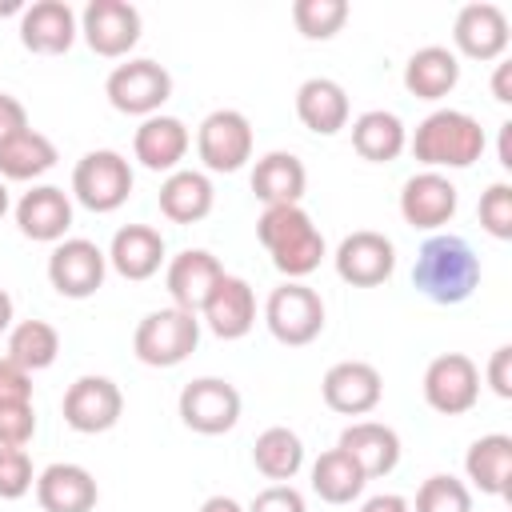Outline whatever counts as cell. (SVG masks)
Here are the masks:
<instances>
[{"instance_id":"1","label":"cell","mask_w":512,"mask_h":512,"mask_svg":"<svg viewBox=\"0 0 512 512\" xmlns=\"http://www.w3.org/2000/svg\"><path fill=\"white\" fill-rule=\"evenodd\" d=\"M412 288L432 304H464L480 288V256L456 232H436L420 244L412 264Z\"/></svg>"},{"instance_id":"2","label":"cell","mask_w":512,"mask_h":512,"mask_svg":"<svg viewBox=\"0 0 512 512\" xmlns=\"http://www.w3.org/2000/svg\"><path fill=\"white\" fill-rule=\"evenodd\" d=\"M408 148L412 156L428 168V172H444V168H472L484 148H488V136L480 128V120L472 112H460V108H436L428 112L416 132L408 136Z\"/></svg>"},{"instance_id":"3","label":"cell","mask_w":512,"mask_h":512,"mask_svg":"<svg viewBox=\"0 0 512 512\" xmlns=\"http://www.w3.org/2000/svg\"><path fill=\"white\" fill-rule=\"evenodd\" d=\"M256 236H260L264 252L272 256V268L288 280L312 276L324 260V236L300 204L264 208L260 220H256Z\"/></svg>"},{"instance_id":"4","label":"cell","mask_w":512,"mask_h":512,"mask_svg":"<svg viewBox=\"0 0 512 512\" xmlns=\"http://www.w3.org/2000/svg\"><path fill=\"white\" fill-rule=\"evenodd\" d=\"M200 344V316L184 308H156L132 332V352L148 368H176Z\"/></svg>"},{"instance_id":"5","label":"cell","mask_w":512,"mask_h":512,"mask_svg":"<svg viewBox=\"0 0 512 512\" xmlns=\"http://www.w3.org/2000/svg\"><path fill=\"white\" fill-rule=\"evenodd\" d=\"M72 196L96 216H108L132 196V164L116 148H92L72 168Z\"/></svg>"},{"instance_id":"6","label":"cell","mask_w":512,"mask_h":512,"mask_svg":"<svg viewBox=\"0 0 512 512\" xmlns=\"http://www.w3.org/2000/svg\"><path fill=\"white\" fill-rule=\"evenodd\" d=\"M264 324L280 344L304 348L324 332V300L304 280H284L264 300Z\"/></svg>"},{"instance_id":"7","label":"cell","mask_w":512,"mask_h":512,"mask_svg":"<svg viewBox=\"0 0 512 512\" xmlns=\"http://www.w3.org/2000/svg\"><path fill=\"white\" fill-rule=\"evenodd\" d=\"M104 96H108V104H112L116 112L148 120V116H156V112L164 108V100L172 96V76H168L164 64H156V60H148V56H136V60H124V64H116V68L108 72Z\"/></svg>"},{"instance_id":"8","label":"cell","mask_w":512,"mask_h":512,"mask_svg":"<svg viewBox=\"0 0 512 512\" xmlns=\"http://www.w3.org/2000/svg\"><path fill=\"white\" fill-rule=\"evenodd\" d=\"M424 404L440 416H464L480 400V368L464 352H440L424 368Z\"/></svg>"},{"instance_id":"9","label":"cell","mask_w":512,"mask_h":512,"mask_svg":"<svg viewBox=\"0 0 512 512\" xmlns=\"http://www.w3.org/2000/svg\"><path fill=\"white\" fill-rule=\"evenodd\" d=\"M176 412H180L184 428H192L200 436H224L240 420V392H236V384H228L220 376H196L180 388Z\"/></svg>"},{"instance_id":"10","label":"cell","mask_w":512,"mask_h":512,"mask_svg":"<svg viewBox=\"0 0 512 512\" xmlns=\"http://www.w3.org/2000/svg\"><path fill=\"white\" fill-rule=\"evenodd\" d=\"M196 156L208 172H240L252 160V124L236 108H216L196 128Z\"/></svg>"},{"instance_id":"11","label":"cell","mask_w":512,"mask_h":512,"mask_svg":"<svg viewBox=\"0 0 512 512\" xmlns=\"http://www.w3.org/2000/svg\"><path fill=\"white\" fill-rule=\"evenodd\" d=\"M108 276V256L100 244L84 240V236H64L60 244H52L48 256V284L68 296V300H88L100 292Z\"/></svg>"},{"instance_id":"12","label":"cell","mask_w":512,"mask_h":512,"mask_svg":"<svg viewBox=\"0 0 512 512\" xmlns=\"http://www.w3.org/2000/svg\"><path fill=\"white\" fill-rule=\"evenodd\" d=\"M80 36L96 56L120 60L140 40V8L128 0H88L80 12Z\"/></svg>"},{"instance_id":"13","label":"cell","mask_w":512,"mask_h":512,"mask_svg":"<svg viewBox=\"0 0 512 512\" xmlns=\"http://www.w3.org/2000/svg\"><path fill=\"white\" fill-rule=\"evenodd\" d=\"M124 392L108 376H76L64 392V424L80 436H96L120 424Z\"/></svg>"},{"instance_id":"14","label":"cell","mask_w":512,"mask_h":512,"mask_svg":"<svg viewBox=\"0 0 512 512\" xmlns=\"http://www.w3.org/2000/svg\"><path fill=\"white\" fill-rule=\"evenodd\" d=\"M332 264H336V276L344 284H352V288H376V284H384L396 272V244L384 232L360 228V232H348L336 244Z\"/></svg>"},{"instance_id":"15","label":"cell","mask_w":512,"mask_h":512,"mask_svg":"<svg viewBox=\"0 0 512 512\" xmlns=\"http://www.w3.org/2000/svg\"><path fill=\"white\" fill-rule=\"evenodd\" d=\"M452 44H456V56H468V60H480V64H492L508 52V16L500 4H488V0H476V4H464L452 20Z\"/></svg>"},{"instance_id":"16","label":"cell","mask_w":512,"mask_h":512,"mask_svg":"<svg viewBox=\"0 0 512 512\" xmlns=\"http://www.w3.org/2000/svg\"><path fill=\"white\" fill-rule=\"evenodd\" d=\"M456 184L444 176V172H416L404 180L400 188V216L408 228H420V232H436L444 228L452 216H456Z\"/></svg>"},{"instance_id":"17","label":"cell","mask_w":512,"mask_h":512,"mask_svg":"<svg viewBox=\"0 0 512 512\" xmlns=\"http://www.w3.org/2000/svg\"><path fill=\"white\" fill-rule=\"evenodd\" d=\"M324 404L340 416H368L380 396H384V380L368 360H340L324 372L320 380Z\"/></svg>"},{"instance_id":"18","label":"cell","mask_w":512,"mask_h":512,"mask_svg":"<svg viewBox=\"0 0 512 512\" xmlns=\"http://www.w3.org/2000/svg\"><path fill=\"white\" fill-rule=\"evenodd\" d=\"M80 36V20L64 0H36L20 12V44L36 56H64Z\"/></svg>"},{"instance_id":"19","label":"cell","mask_w":512,"mask_h":512,"mask_svg":"<svg viewBox=\"0 0 512 512\" xmlns=\"http://www.w3.org/2000/svg\"><path fill=\"white\" fill-rule=\"evenodd\" d=\"M12 212H16L20 236L36 244H60L64 232L72 228V196L56 184H32Z\"/></svg>"},{"instance_id":"20","label":"cell","mask_w":512,"mask_h":512,"mask_svg":"<svg viewBox=\"0 0 512 512\" xmlns=\"http://www.w3.org/2000/svg\"><path fill=\"white\" fill-rule=\"evenodd\" d=\"M200 324H208V332L220 336V340H240V336H248L252 324H256V292H252V284H248L244 276L224 272V276L216 280L212 296H208L204 308H200Z\"/></svg>"},{"instance_id":"21","label":"cell","mask_w":512,"mask_h":512,"mask_svg":"<svg viewBox=\"0 0 512 512\" xmlns=\"http://www.w3.org/2000/svg\"><path fill=\"white\" fill-rule=\"evenodd\" d=\"M224 276V264L208 252V248H184L168 260V272H164V288L172 296V308H184V312H196L204 308V300L212 296L216 280Z\"/></svg>"},{"instance_id":"22","label":"cell","mask_w":512,"mask_h":512,"mask_svg":"<svg viewBox=\"0 0 512 512\" xmlns=\"http://www.w3.org/2000/svg\"><path fill=\"white\" fill-rule=\"evenodd\" d=\"M336 448L356 460L364 480H380L400 464V436H396V428H388L380 420H352L340 432Z\"/></svg>"},{"instance_id":"23","label":"cell","mask_w":512,"mask_h":512,"mask_svg":"<svg viewBox=\"0 0 512 512\" xmlns=\"http://www.w3.org/2000/svg\"><path fill=\"white\" fill-rule=\"evenodd\" d=\"M188 144H192L188 124H184L180 116L156 112V116L140 120V128H136V136H132V156H136L148 172H176L180 160L188 156Z\"/></svg>"},{"instance_id":"24","label":"cell","mask_w":512,"mask_h":512,"mask_svg":"<svg viewBox=\"0 0 512 512\" xmlns=\"http://www.w3.org/2000/svg\"><path fill=\"white\" fill-rule=\"evenodd\" d=\"M36 500L44 512H92L100 500V488L84 464L56 460L36 476Z\"/></svg>"},{"instance_id":"25","label":"cell","mask_w":512,"mask_h":512,"mask_svg":"<svg viewBox=\"0 0 512 512\" xmlns=\"http://www.w3.org/2000/svg\"><path fill=\"white\" fill-rule=\"evenodd\" d=\"M296 116H300V124L308 132L336 136L340 128H348V116H352V104H348L344 84L332 80V76H308L296 88Z\"/></svg>"},{"instance_id":"26","label":"cell","mask_w":512,"mask_h":512,"mask_svg":"<svg viewBox=\"0 0 512 512\" xmlns=\"http://www.w3.org/2000/svg\"><path fill=\"white\" fill-rule=\"evenodd\" d=\"M108 268L124 280H152L164 264V236L152 224H124L108 244Z\"/></svg>"},{"instance_id":"27","label":"cell","mask_w":512,"mask_h":512,"mask_svg":"<svg viewBox=\"0 0 512 512\" xmlns=\"http://www.w3.org/2000/svg\"><path fill=\"white\" fill-rule=\"evenodd\" d=\"M156 200H160L164 220H172V224H200L212 212V204H216V188H212L208 172L176 168V172L164 176Z\"/></svg>"},{"instance_id":"28","label":"cell","mask_w":512,"mask_h":512,"mask_svg":"<svg viewBox=\"0 0 512 512\" xmlns=\"http://www.w3.org/2000/svg\"><path fill=\"white\" fill-rule=\"evenodd\" d=\"M460 84V56L444 44H424L404 64V88L416 100H444Z\"/></svg>"},{"instance_id":"29","label":"cell","mask_w":512,"mask_h":512,"mask_svg":"<svg viewBox=\"0 0 512 512\" xmlns=\"http://www.w3.org/2000/svg\"><path fill=\"white\" fill-rule=\"evenodd\" d=\"M308 188V172L300 164V156L292 152H264L252 168V192L264 208H280V204H300Z\"/></svg>"},{"instance_id":"30","label":"cell","mask_w":512,"mask_h":512,"mask_svg":"<svg viewBox=\"0 0 512 512\" xmlns=\"http://www.w3.org/2000/svg\"><path fill=\"white\" fill-rule=\"evenodd\" d=\"M56 160H60L56 144L28 124L24 132H16L0 144V180L4 184H32L44 172H52Z\"/></svg>"},{"instance_id":"31","label":"cell","mask_w":512,"mask_h":512,"mask_svg":"<svg viewBox=\"0 0 512 512\" xmlns=\"http://www.w3.org/2000/svg\"><path fill=\"white\" fill-rule=\"evenodd\" d=\"M352 148L368 164H388L408 148V128L388 108H368L352 120Z\"/></svg>"},{"instance_id":"32","label":"cell","mask_w":512,"mask_h":512,"mask_svg":"<svg viewBox=\"0 0 512 512\" xmlns=\"http://www.w3.org/2000/svg\"><path fill=\"white\" fill-rule=\"evenodd\" d=\"M464 472H468L472 488H480L484 496H508V480H512V436L488 432V436L472 440L468 452H464Z\"/></svg>"},{"instance_id":"33","label":"cell","mask_w":512,"mask_h":512,"mask_svg":"<svg viewBox=\"0 0 512 512\" xmlns=\"http://www.w3.org/2000/svg\"><path fill=\"white\" fill-rule=\"evenodd\" d=\"M252 464L260 476H268L272 484H288L300 468H304V440L284 428V424H272L256 436L252 444Z\"/></svg>"},{"instance_id":"34","label":"cell","mask_w":512,"mask_h":512,"mask_svg":"<svg viewBox=\"0 0 512 512\" xmlns=\"http://www.w3.org/2000/svg\"><path fill=\"white\" fill-rule=\"evenodd\" d=\"M364 472L356 468V460L340 448H328L316 456L312 464V492L324 500V504H352L360 492H364Z\"/></svg>"},{"instance_id":"35","label":"cell","mask_w":512,"mask_h":512,"mask_svg":"<svg viewBox=\"0 0 512 512\" xmlns=\"http://www.w3.org/2000/svg\"><path fill=\"white\" fill-rule=\"evenodd\" d=\"M60 356V332L48 320H20L8 328V360H16L24 372L52 368Z\"/></svg>"},{"instance_id":"36","label":"cell","mask_w":512,"mask_h":512,"mask_svg":"<svg viewBox=\"0 0 512 512\" xmlns=\"http://www.w3.org/2000/svg\"><path fill=\"white\" fill-rule=\"evenodd\" d=\"M348 0H296L292 24L304 40H332L348 24Z\"/></svg>"},{"instance_id":"37","label":"cell","mask_w":512,"mask_h":512,"mask_svg":"<svg viewBox=\"0 0 512 512\" xmlns=\"http://www.w3.org/2000/svg\"><path fill=\"white\" fill-rule=\"evenodd\" d=\"M408 508L412 512H472V488L448 472H436L416 488V504Z\"/></svg>"},{"instance_id":"38","label":"cell","mask_w":512,"mask_h":512,"mask_svg":"<svg viewBox=\"0 0 512 512\" xmlns=\"http://www.w3.org/2000/svg\"><path fill=\"white\" fill-rule=\"evenodd\" d=\"M480 228L492 236V240H512V184L508 180H496L480 192Z\"/></svg>"},{"instance_id":"39","label":"cell","mask_w":512,"mask_h":512,"mask_svg":"<svg viewBox=\"0 0 512 512\" xmlns=\"http://www.w3.org/2000/svg\"><path fill=\"white\" fill-rule=\"evenodd\" d=\"M36 484L32 456L24 448H0V500H20Z\"/></svg>"},{"instance_id":"40","label":"cell","mask_w":512,"mask_h":512,"mask_svg":"<svg viewBox=\"0 0 512 512\" xmlns=\"http://www.w3.org/2000/svg\"><path fill=\"white\" fill-rule=\"evenodd\" d=\"M36 436L32 404H0V448H24Z\"/></svg>"},{"instance_id":"41","label":"cell","mask_w":512,"mask_h":512,"mask_svg":"<svg viewBox=\"0 0 512 512\" xmlns=\"http://www.w3.org/2000/svg\"><path fill=\"white\" fill-rule=\"evenodd\" d=\"M244 512H308V504L292 484H268L264 492L252 496V504Z\"/></svg>"},{"instance_id":"42","label":"cell","mask_w":512,"mask_h":512,"mask_svg":"<svg viewBox=\"0 0 512 512\" xmlns=\"http://www.w3.org/2000/svg\"><path fill=\"white\" fill-rule=\"evenodd\" d=\"M0 404H32V372L0 356Z\"/></svg>"},{"instance_id":"43","label":"cell","mask_w":512,"mask_h":512,"mask_svg":"<svg viewBox=\"0 0 512 512\" xmlns=\"http://www.w3.org/2000/svg\"><path fill=\"white\" fill-rule=\"evenodd\" d=\"M484 380H488V388H492L500 400H512V344H500V348L488 356Z\"/></svg>"},{"instance_id":"44","label":"cell","mask_w":512,"mask_h":512,"mask_svg":"<svg viewBox=\"0 0 512 512\" xmlns=\"http://www.w3.org/2000/svg\"><path fill=\"white\" fill-rule=\"evenodd\" d=\"M24 128H28V108H24L12 92H0V144H4L8 136L24 132Z\"/></svg>"},{"instance_id":"45","label":"cell","mask_w":512,"mask_h":512,"mask_svg":"<svg viewBox=\"0 0 512 512\" xmlns=\"http://www.w3.org/2000/svg\"><path fill=\"white\" fill-rule=\"evenodd\" d=\"M360 512H412V508H408L404 496H396V492H380V496H368V500L360 504Z\"/></svg>"},{"instance_id":"46","label":"cell","mask_w":512,"mask_h":512,"mask_svg":"<svg viewBox=\"0 0 512 512\" xmlns=\"http://www.w3.org/2000/svg\"><path fill=\"white\" fill-rule=\"evenodd\" d=\"M492 96H496L500 104H512V64H508V60H500V64H496V76H492Z\"/></svg>"},{"instance_id":"47","label":"cell","mask_w":512,"mask_h":512,"mask_svg":"<svg viewBox=\"0 0 512 512\" xmlns=\"http://www.w3.org/2000/svg\"><path fill=\"white\" fill-rule=\"evenodd\" d=\"M200 512H244V504L240 500H232V496H208L204 504H200Z\"/></svg>"},{"instance_id":"48","label":"cell","mask_w":512,"mask_h":512,"mask_svg":"<svg viewBox=\"0 0 512 512\" xmlns=\"http://www.w3.org/2000/svg\"><path fill=\"white\" fill-rule=\"evenodd\" d=\"M500 168H512V120L500 124Z\"/></svg>"},{"instance_id":"49","label":"cell","mask_w":512,"mask_h":512,"mask_svg":"<svg viewBox=\"0 0 512 512\" xmlns=\"http://www.w3.org/2000/svg\"><path fill=\"white\" fill-rule=\"evenodd\" d=\"M12 320H16V308H12V296L0 288V336L12 328Z\"/></svg>"},{"instance_id":"50","label":"cell","mask_w":512,"mask_h":512,"mask_svg":"<svg viewBox=\"0 0 512 512\" xmlns=\"http://www.w3.org/2000/svg\"><path fill=\"white\" fill-rule=\"evenodd\" d=\"M8 208H12V200H8V184L0 180V220H4V212H8Z\"/></svg>"}]
</instances>
